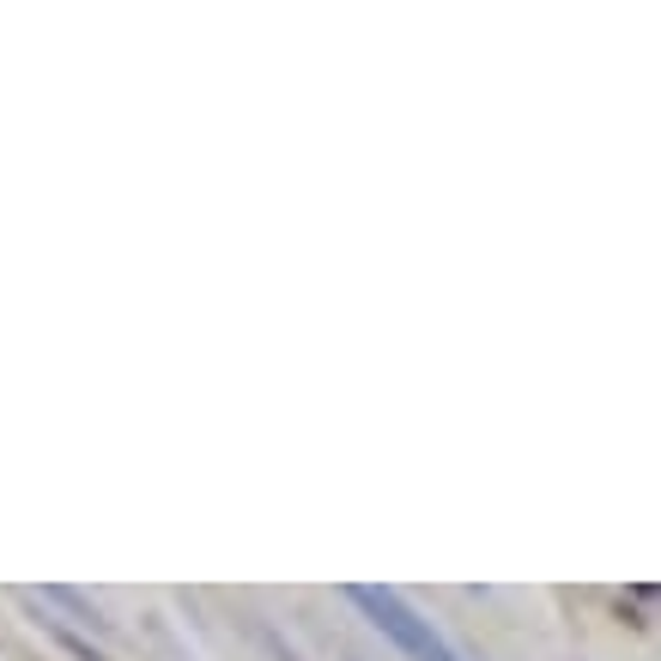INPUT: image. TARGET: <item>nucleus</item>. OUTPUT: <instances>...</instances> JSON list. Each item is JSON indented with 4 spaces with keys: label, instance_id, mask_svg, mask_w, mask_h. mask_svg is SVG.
I'll return each mask as SVG.
<instances>
[{
    "label": "nucleus",
    "instance_id": "obj_1",
    "mask_svg": "<svg viewBox=\"0 0 661 661\" xmlns=\"http://www.w3.org/2000/svg\"><path fill=\"white\" fill-rule=\"evenodd\" d=\"M346 601H353V607H365V613H370V626H377L383 638H395L413 661H461L456 643H444V638H437V631H431V619H419V613H413V607L400 601L395 589H370V582H353V589H346Z\"/></svg>",
    "mask_w": 661,
    "mask_h": 661
},
{
    "label": "nucleus",
    "instance_id": "obj_2",
    "mask_svg": "<svg viewBox=\"0 0 661 661\" xmlns=\"http://www.w3.org/2000/svg\"><path fill=\"white\" fill-rule=\"evenodd\" d=\"M37 626H43V631H49V638H55V643H61V650H68L73 661H110V655H98V650H92V643H85V638H73V631H68V626H61V619L37 613Z\"/></svg>",
    "mask_w": 661,
    "mask_h": 661
},
{
    "label": "nucleus",
    "instance_id": "obj_3",
    "mask_svg": "<svg viewBox=\"0 0 661 661\" xmlns=\"http://www.w3.org/2000/svg\"><path fill=\"white\" fill-rule=\"evenodd\" d=\"M43 601L68 607V613H80V619H85V626H92V631H103V613H98V607H85V601H80V594H73V589H43Z\"/></svg>",
    "mask_w": 661,
    "mask_h": 661
}]
</instances>
